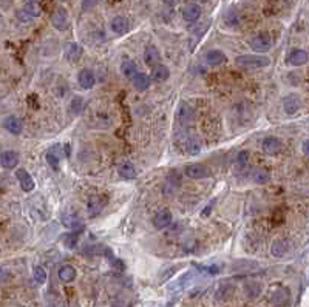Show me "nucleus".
<instances>
[{
  "instance_id": "nucleus-37",
  "label": "nucleus",
  "mask_w": 309,
  "mask_h": 307,
  "mask_svg": "<svg viewBox=\"0 0 309 307\" xmlns=\"http://www.w3.org/2000/svg\"><path fill=\"white\" fill-rule=\"evenodd\" d=\"M102 0H82V10L84 11H90L93 10L95 6H97Z\"/></svg>"
},
{
  "instance_id": "nucleus-8",
  "label": "nucleus",
  "mask_w": 309,
  "mask_h": 307,
  "mask_svg": "<svg viewBox=\"0 0 309 307\" xmlns=\"http://www.w3.org/2000/svg\"><path fill=\"white\" fill-rule=\"evenodd\" d=\"M172 219H174V216H172V212L169 209H162L159 210L156 215L153 216V225L156 229H166L172 224Z\"/></svg>"
},
{
  "instance_id": "nucleus-20",
  "label": "nucleus",
  "mask_w": 309,
  "mask_h": 307,
  "mask_svg": "<svg viewBox=\"0 0 309 307\" xmlns=\"http://www.w3.org/2000/svg\"><path fill=\"white\" fill-rule=\"evenodd\" d=\"M226 60H227L226 54L220 50H211L206 54V62L212 67L223 65V64H226Z\"/></svg>"
},
{
  "instance_id": "nucleus-7",
  "label": "nucleus",
  "mask_w": 309,
  "mask_h": 307,
  "mask_svg": "<svg viewBox=\"0 0 309 307\" xmlns=\"http://www.w3.org/2000/svg\"><path fill=\"white\" fill-rule=\"evenodd\" d=\"M261 148H263V151L266 153V155L275 156V155H278L281 150H283V142H281L278 138L270 136V138H266L265 141H263Z\"/></svg>"
},
{
  "instance_id": "nucleus-10",
  "label": "nucleus",
  "mask_w": 309,
  "mask_h": 307,
  "mask_svg": "<svg viewBox=\"0 0 309 307\" xmlns=\"http://www.w3.org/2000/svg\"><path fill=\"white\" fill-rule=\"evenodd\" d=\"M16 178H17V181H19V184H20L23 192H31L33 188L36 187L34 179L31 178V175L25 168H19V170H17L16 171Z\"/></svg>"
},
{
  "instance_id": "nucleus-13",
  "label": "nucleus",
  "mask_w": 309,
  "mask_h": 307,
  "mask_svg": "<svg viewBox=\"0 0 309 307\" xmlns=\"http://www.w3.org/2000/svg\"><path fill=\"white\" fill-rule=\"evenodd\" d=\"M144 62L149 67H156L161 62V53L156 47H147L144 51Z\"/></svg>"
},
{
  "instance_id": "nucleus-24",
  "label": "nucleus",
  "mask_w": 309,
  "mask_h": 307,
  "mask_svg": "<svg viewBox=\"0 0 309 307\" xmlns=\"http://www.w3.org/2000/svg\"><path fill=\"white\" fill-rule=\"evenodd\" d=\"M263 292V284L258 283V281H249L244 284V293H246L248 298H251V300H255V298H258Z\"/></svg>"
},
{
  "instance_id": "nucleus-26",
  "label": "nucleus",
  "mask_w": 309,
  "mask_h": 307,
  "mask_svg": "<svg viewBox=\"0 0 309 307\" xmlns=\"http://www.w3.org/2000/svg\"><path fill=\"white\" fill-rule=\"evenodd\" d=\"M62 158V148L59 145L53 147L48 153H47V162L53 167V168H58L59 167V162Z\"/></svg>"
},
{
  "instance_id": "nucleus-2",
  "label": "nucleus",
  "mask_w": 309,
  "mask_h": 307,
  "mask_svg": "<svg viewBox=\"0 0 309 307\" xmlns=\"http://www.w3.org/2000/svg\"><path fill=\"white\" fill-rule=\"evenodd\" d=\"M51 25L59 31H65L70 26V19H68V13L63 6H59L54 10L53 16H51Z\"/></svg>"
},
{
  "instance_id": "nucleus-33",
  "label": "nucleus",
  "mask_w": 309,
  "mask_h": 307,
  "mask_svg": "<svg viewBox=\"0 0 309 307\" xmlns=\"http://www.w3.org/2000/svg\"><path fill=\"white\" fill-rule=\"evenodd\" d=\"M22 10H23L26 14H28L30 17H33V19H34V17H39L40 13H42L40 6H39L38 3H36V2H26V3L23 5Z\"/></svg>"
},
{
  "instance_id": "nucleus-17",
  "label": "nucleus",
  "mask_w": 309,
  "mask_h": 307,
  "mask_svg": "<svg viewBox=\"0 0 309 307\" xmlns=\"http://www.w3.org/2000/svg\"><path fill=\"white\" fill-rule=\"evenodd\" d=\"M201 17V6L196 3H189L183 10V19L187 22H196Z\"/></svg>"
},
{
  "instance_id": "nucleus-14",
  "label": "nucleus",
  "mask_w": 309,
  "mask_h": 307,
  "mask_svg": "<svg viewBox=\"0 0 309 307\" xmlns=\"http://www.w3.org/2000/svg\"><path fill=\"white\" fill-rule=\"evenodd\" d=\"M286 62L292 67H302L308 62V53L305 50H292L288 56Z\"/></svg>"
},
{
  "instance_id": "nucleus-27",
  "label": "nucleus",
  "mask_w": 309,
  "mask_h": 307,
  "mask_svg": "<svg viewBox=\"0 0 309 307\" xmlns=\"http://www.w3.org/2000/svg\"><path fill=\"white\" fill-rule=\"evenodd\" d=\"M186 148H187V151H189L192 156L198 155V153L201 151V148H203L201 139H199L198 136H190V138L187 139V142H186Z\"/></svg>"
},
{
  "instance_id": "nucleus-19",
  "label": "nucleus",
  "mask_w": 309,
  "mask_h": 307,
  "mask_svg": "<svg viewBox=\"0 0 309 307\" xmlns=\"http://www.w3.org/2000/svg\"><path fill=\"white\" fill-rule=\"evenodd\" d=\"M0 162H2V167L3 168H14L17 167V164H19V155H17L16 151L13 150H8V151H3L2 156H0Z\"/></svg>"
},
{
  "instance_id": "nucleus-18",
  "label": "nucleus",
  "mask_w": 309,
  "mask_h": 307,
  "mask_svg": "<svg viewBox=\"0 0 309 307\" xmlns=\"http://www.w3.org/2000/svg\"><path fill=\"white\" fill-rule=\"evenodd\" d=\"M82 54H84V48L80 47L79 43L76 42H71L67 45V48H65V57L68 62H77L80 57H82Z\"/></svg>"
},
{
  "instance_id": "nucleus-28",
  "label": "nucleus",
  "mask_w": 309,
  "mask_h": 307,
  "mask_svg": "<svg viewBox=\"0 0 309 307\" xmlns=\"http://www.w3.org/2000/svg\"><path fill=\"white\" fill-rule=\"evenodd\" d=\"M192 119H193L192 108H190L189 105H186V104H181L179 110H178V121L181 124H189Z\"/></svg>"
},
{
  "instance_id": "nucleus-6",
  "label": "nucleus",
  "mask_w": 309,
  "mask_h": 307,
  "mask_svg": "<svg viewBox=\"0 0 309 307\" xmlns=\"http://www.w3.org/2000/svg\"><path fill=\"white\" fill-rule=\"evenodd\" d=\"M186 176L190 179H204L212 176V171L204 164H192L186 168Z\"/></svg>"
},
{
  "instance_id": "nucleus-11",
  "label": "nucleus",
  "mask_w": 309,
  "mask_h": 307,
  "mask_svg": "<svg viewBox=\"0 0 309 307\" xmlns=\"http://www.w3.org/2000/svg\"><path fill=\"white\" fill-rule=\"evenodd\" d=\"M290 300V293L286 287H278L277 290H274V293L270 295V303L277 306V307H283L289 303Z\"/></svg>"
},
{
  "instance_id": "nucleus-12",
  "label": "nucleus",
  "mask_w": 309,
  "mask_h": 307,
  "mask_svg": "<svg viewBox=\"0 0 309 307\" xmlns=\"http://www.w3.org/2000/svg\"><path fill=\"white\" fill-rule=\"evenodd\" d=\"M110 28H112V31L115 34L122 36V34H125L127 31L130 30V22H129V19H127V17L116 16L115 19L110 22Z\"/></svg>"
},
{
  "instance_id": "nucleus-36",
  "label": "nucleus",
  "mask_w": 309,
  "mask_h": 307,
  "mask_svg": "<svg viewBox=\"0 0 309 307\" xmlns=\"http://www.w3.org/2000/svg\"><path fill=\"white\" fill-rule=\"evenodd\" d=\"M82 107H84V101H82V97H79V96H76L71 101V104H70L71 111L75 113V114H79L80 111H82Z\"/></svg>"
},
{
  "instance_id": "nucleus-23",
  "label": "nucleus",
  "mask_w": 309,
  "mask_h": 307,
  "mask_svg": "<svg viewBox=\"0 0 309 307\" xmlns=\"http://www.w3.org/2000/svg\"><path fill=\"white\" fill-rule=\"evenodd\" d=\"M117 173L125 179H133V178H136V175H138V170H136V167L132 164V162L124 161L117 165Z\"/></svg>"
},
{
  "instance_id": "nucleus-16",
  "label": "nucleus",
  "mask_w": 309,
  "mask_h": 307,
  "mask_svg": "<svg viewBox=\"0 0 309 307\" xmlns=\"http://www.w3.org/2000/svg\"><path fill=\"white\" fill-rule=\"evenodd\" d=\"M3 127L10 131L11 134H20L23 130V124L19 117L16 116H6L3 119Z\"/></svg>"
},
{
  "instance_id": "nucleus-29",
  "label": "nucleus",
  "mask_w": 309,
  "mask_h": 307,
  "mask_svg": "<svg viewBox=\"0 0 309 307\" xmlns=\"http://www.w3.org/2000/svg\"><path fill=\"white\" fill-rule=\"evenodd\" d=\"M133 85L135 88H138L139 91H145L150 87V76L144 74V73H138L133 79Z\"/></svg>"
},
{
  "instance_id": "nucleus-38",
  "label": "nucleus",
  "mask_w": 309,
  "mask_h": 307,
  "mask_svg": "<svg viewBox=\"0 0 309 307\" xmlns=\"http://www.w3.org/2000/svg\"><path fill=\"white\" fill-rule=\"evenodd\" d=\"M248 161H249V153L248 151H240L238 153V158H237L238 165L240 167H244V165L248 164Z\"/></svg>"
},
{
  "instance_id": "nucleus-22",
  "label": "nucleus",
  "mask_w": 309,
  "mask_h": 307,
  "mask_svg": "<svg viewBox=\"0 0 309 307\" xmlns=\"http://www.w3.org/2000/svg\"><path fill=\"white\" fill-rule=\"evenodd\" d=\"M179 187H181V176L178 173H170V176L167 178L166 187H164V193L167 196H172L176 193Z\"/></svg>"
},
{
  "instance_id": "nucleus-9",
  "label": "nucleus",
  "mask_w": 309,
  "mask_h": 307,
  "mask_svg": "<svg viewBox=\"0 0 309 307\" xmlns=\"http://www.w3.org/2000/svg\"><path fill=\"white\" fill-rule=\"evenodd\" d=\"M289 252H290V242L288 239H277L270 246V253L275 258H283Z\"/></svg>"
},
{
  "instance_id": "nucleus-5",
  "label": "nucleus",
  "mask_w": 309,
  "mask_h": 307,
  "mask_svg": "<svg viewBox=\"0 0 309 307\" xmlns=\"http://www.w3.org/2000/svg\"><path fill=\"white\" fill-rule=\"evenodd\" d=\"M300 108H302V99H300L298 94L290 93V94L283 97V110H285L286 114L292 116L300 110Z\"/></svg>"
},
{
  "instance_id": "nucleus-39",
  "label": "nucleus",
  "mask_w": 309,
  "mask_h": 307,
  "mask_svg": "<svg viewBox=\"0 0 309 307\" xmlns=\"http://www.w3.org/2000/svg\"><path fill=\"white\" fill-rule=\"evenodd\" d=\"M16 16H17V19H19L20 22H23V23H26V22H31L33 20V17H30L28 14H26L23 10H19L16 13Z\"/></svg>"
},
{
  "instance_id": "nucleus-31",
  "label": "nucleus",
  "mask_w": 309,
  "mask_h": 307,
  "mask_svg": "<svg viewBox=\"0 0 309 307\" xmlns=\"http://www.w3.org/2000/svg\"><path fill=\"white\" fill-rule=\"evenodd\" d=\"M269 178H270L269 171L265 168H257V170H253V173H252V179L255 181L257 184H266Z\"/></svg>"
},
{
  "instance_id": "nucleus-25",
  "label": "nucleus",
  "mask_w": 309,
  "mask_h": 307,
  "mask_svg": "<svg viewBox=\"0 0 309 307\" xmlns=\"http://www.w3.org/2000/svg\"><path fill=\"white\" fill-rule=\"evenodd\" d=\"M152 79L154 80V82H164V80L169 79L170 76V70L166 67V65H156L153 70H152Z\"/></svg>"
},
{
  "instance_id": "nucleus-21",
  "label": "nucleus",
  "mask_w": 309,
  "mask_h": 307,
  "mask_svg": "<svg viewBox=\"0 0 309 307\" xmlns=\"http://www.w3.org/2000/svg\"><path fill=\"white\" fill-rule=\"evenodd\" d=\"M58 276H59V279L62 283H65V284H68V283H73L76 279V276H77V272H76V269L73 267V266H62L59 270H58Z\"/></svg>"
},
{
  "instance_id": "nucleus-4",
  "label": "nucleus",
  "mask_w": 309,
  "mask_h": 307,
  "mask_svg": "<svg viewBox=\"0 0 309 307\" xmlns=\"http://www.w3.org/2000/svg\"><path fill=\"white\" fill-rule=\"evenodd\" d=\"M274 45V40H272L270 36L268 34H258L251 40V48L257 53H266L272 48Z\"/></svg>"
},
{
  "instance_id": "nucleus-41",
  "label": "nucleus",
  "mask_w": 309,
  "mask_h": 307,
  "mask_svg": "<svg viewBox=\"0 0 309 307\" xmlns=\"http://www.w3.org/2000/svg\"><path fill=\"white\" fill-rule=\"evenodd\" d=\"M303 153L306 156H309V141H305L303 142Z\"/></svg>"
},
{
  "instance_id": "nucleus-43",
  "label": "nucleus",
  "mask_w": 309,
  "mask_h": 307,
  "mask_svg": "<svg viewBox=\"0 0 309 307\" xmlns=\"http://www.w3.org/2000/svg\"><path fill=\"white\" fill-rule=\"evenodd\" d=\"M60 2H67V0H60Z\"/></svg>"
},
{
  "instance_id": "nucleus-3",
  "label": "nucleus",
  "mask_w": 309,
  "mask_h": 307,
  "mask_svg": "<svg viewBox=\"0 0 309 307\" xmlns=\"http://www.w3.org/2000/svg\"><path fill=\"white\" fill-rule=\"evenodd\" d=\"M107 205V198L102 195H95L88 199L87 202V213L90 218H95L99 213L104 210V207Z\"/></svg>"
},
{
  "instance_id": "nucleus-42",
  "label": "nucleus",
  "mask_w": 309,
  "mask_h": 307,
  "mask_svg": "<svg viewBox=\"0 0 309 307\" xmlns=\"http://www.w3.org/2000/svg\"><path fill=\"white\" fill-rule=\"evenodd\" d=\"M28 2H36V0H28Z\"/></svg>"
},
{
  "instance_id": "nucleus-35",
  "label": "nucleus",
  "mask_w": 309,
  "mask_h": 307,
  "mask_svg": "<svg viewBox=\"0 0 309 307\" xmlns=\"http://www.w3.org/2000/svg\"><path fill=\"white\" fill-rule=\"evenodd\" d=\"M62 221H63V224H65L68 229H77V227H80V219L77 218V216H75V215H63L62 216Z\"/></svg>"
},
{
  "instance_id": "nucleus-1",
  "label": "nucleus",
  "mask_w": 309,
  "mask_h": 307,
  "mask_svg": "<svg viewBox=\"0 0 309 307\" xmlns=\"http://www.w3.org/2000/svg\"><path fill=\"white\" fill-rule=\"evenodd\" d=\"M235 64L241 68H265L270 65V59L261 54H243L235 59Z\"/></svg>"
},
{
  "instance_id": "nucleus-32",
  "label": "nucleus",
  "mask_w": 309,
  "mask_h": 307,
  "mask_svg": "<svg viewBox=\"0 0 309 307\" xmlns=\"http://www.w3.org/2000/svg\"><path fill=\"white\" fill-rule=\"evenodd\" d=\"M240 266H232V269L235 270H240V272H244V270H255V269H260V264H257L255 261H252V259H240L237 261Z\"/></svg>"
},
{
  "instance_id": "nucleus-15",
  "label": "nucleus",
  "mask_w": 309,
  "mask_h": 307,
  "mask_svg": "<svg viewBox=\"0 0 309 307\" xmlns=\"http://www.w3.org/2000/svg\"><path fill=\"white\" fill-rule=\"evenodd\" d=\"M77 82L84 90H92L96 84V77L92 70H82L77 76Z\"/></svg>"
},
{
  "instance_id": "nucleus-30",
  "label": "nucleus",
  "mask_w": 309,
  "mask_h": 307,
  "mask_svg": "<svg viewBox=\"0 0 309 307\" xmlns=\"http://www.w3.org/2000/svg\"><path fill=\"white\" fill-rule=\"evenodd\" d=\"M121 71H122V74H124L125 77L135 79V76L138 74V67H136L135 62H132V60H125L124 64L121 65Z\"/></svg>"
},
{
  "instance_id": "nucleus-40",
  "label": "nucleus",
  "mask_w": 309,
  "mask_h": 307,
  "mask_svg": "<svg viewBox=\"0 0 309 307\" xmlns=\"http://www.w3.org/2000/svg\"><path fill=\"white\" fill-rule=\"evenodd\" d=\"M164 3L167 6H176L178 3H181V0H164Z\"/></svg>"
},
{
  "instance_id": "nucleus-34",
  "label": "nucleus",
  "mask_w": 309,
  "mask_h": 307,
  "mask_svg": "<svg viewBox=\"0 0 309 307\" xmlns=\"http://www.w3.org/2000/svg\"><path fill=\"white\" fill-rule=\"evenodd\" d=\"M33 278L38 284H45V281H47V272H45V269L42 266H34Z\"/></svg>"
}]
</instances>
